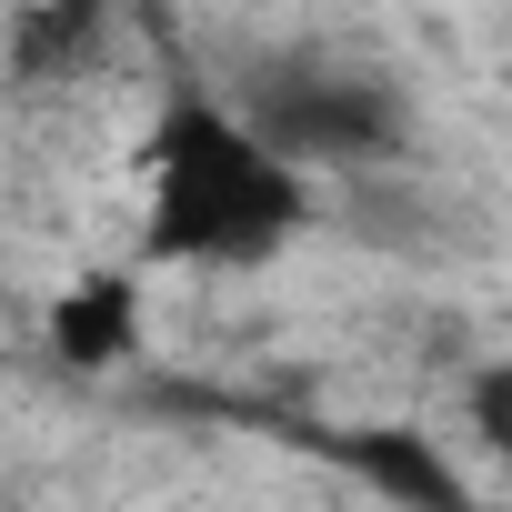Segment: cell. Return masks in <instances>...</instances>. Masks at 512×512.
Masks as SVG:
<instances>
[{
	"label": "cell",
	"mask_w": 512,
	"mask_h": 512,
	"mask_svg": "<svg viewBox=\"0 0 512 512\" xmlns=\"http://www.w3.org/2000/svg\"><path fill=\"white\" fill-rule=\"evenodd\" d=\"M141 352V282L131 272H91L51 302V362L71 372H121Z\"/></svg>",
	"instance_id": "obj_4"
},
{
	"label": "cell",
	"mask_w": 512,
	"mask_h": 512,
	"mask_svg": "<svg viewBox=\"0 0 512 512\" xmlns=\"http://www.w3.org/2000/svg\"><path fill=\"white\" fill-rule=\"evenodd\" d=\"M322 452H332L362 492H382L392 512H472L462 462H452L432 432H412V422H352V432H332Z\"/></svg>",
	"instance_id": "obj_3"
},
{
	"label": "cell",
	"mask_w": 512,
	"mask_h": 512,
	"mask_svg": "<svg viewBox=\"0 0 512 512\" xmlns=\"http://www.w3.org/2000/svg\"><path fill=\"white\" fill-rule=\"evenodd\" d=\"M241 121L302 171H362V161H402L412 151V101L382 71H352V61H322V51L262 71L241 91Z\"/></svg>",
	"instance_id": "obj_2"
},
{
	"label": "cell",
	"mask_w": 512,
	"mask_h": 512,
	"mask_svg": "<svg viewBox=\"0 0 512 512\" xmlns=\"http://www.w3.org/2000/svg\"><path fill=\"white\" fill-rule=\"evenodd\" d=\"M111 31V0H21L11 21V81L41 91V81H71Z\"/></svg>",
	"instance_id": "obj_5"
},
{
	"label": "cell",
	"mask_w": 512,
	"mask_h": 512,
	"mask_svg": "<svg viewBox=\"0 0 512 512\" xmlns=\"http://www.w3.org/2000/svg\"><path fill=\"white\" fill-rule=\"evenodd\" d=\"M141 251L151 262H201V272H251L302 241L312 221V171L282 161L241 111L211 91H171L151 141H141Z\"/></svg>",
	"instance_id": "obj_1"
},
{
	"label": "cell",
	"mask_w": 512,
	"mask_h": 512,
	"mask_svg": "<svg viewBox=\"0 0 512 512\" xmlns=\"http://www.w3.org/2000/svg\"><path fill=\"white\" fill-rule=\"evenodd\" d=\"M462 412H472L482 452H502V462H512V362H482V372L462 382Z\"/></svg>",
	"instance_id": "obj_6"
}]
</instances>
